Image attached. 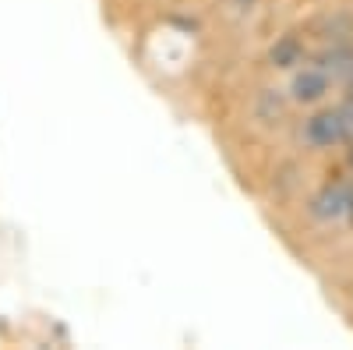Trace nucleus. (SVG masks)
<instances>
[{"label":"nucleus","mask_w":353,"mask_h":350,"mask_svg":"<svg viewBox=\"0 0 353 350\" xmlns=\"http://www.w3.org/2000/svg\"><path fill=\"white\" fill-rule=\"evenodd\" d=\"M350 163H353V149H350Z\"/></svg>","instance_id":"4"},{"label":"nucleus","mask_w":353,"mask_h":350,"mask_svg":"<svg viewBox=\"0 0 353 350\" xmlns=\"http://www.w3.org/2000/svg\"><path fill=\"white\" fill-rule=\"evenodd\" d=\"M353 209V195L346 191V188H325V191H318L314 195V202H311V213L318 216V220H339V216H346Z\"/></svg>","instance_id":"1"},{"label":"nucleus","mask_w":353,"mask_h":350,"mask_svg":"<svg viewBox=\"0 0 353 350\" xmlns=\"http://www.w3.org/2000/svg\"><path fill=\"white\" fill-rule=\"evenodd\" d=\"M290 93L297 103H314L329 93V75L325 71H318V68H304L293 75V85H290Z\"/></svg>","instance_id":"2"},{"label":"nucleus","mask_w":353,"mask_h":350,"mask_svg":"<svg viewBox=\"0 0 353 350\" xmlns=\"http://www.w3.org/2000/svg\"><path fill=\"white\" fill-rule=\"evenodd\" d=\"M297 57H301V46H297V39H283V43L272 50V61H276L279 68L297 64Z\"/></svg>","instance_id":"3"}]
</instances>
